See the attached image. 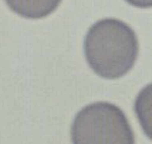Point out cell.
I'll use <instances>...</instances> for the list:
<instances>
[{"label": "cell", "instance_id": "obj_1", "mask_svg": "<svg viewBox=\"0 0 152 144\" xmlns=\"http://www.w3.org/2000/svg\"><path fill=\"white\" fill-rule=\"evenodd\" d=\"M88 66L105 79H117L129 73L138 55V40L126 23L107 18L88 29L84 41Z\"/></svg>", "mask_w": 152, "mask_h": 144}, {"label": "cell", "instance_id": "obj_2", "mask_svg": "<svg viewBox=\"0 0 152 144\" xmlns=\"http://www.w3.org/2000/svg\"><path fill=\"white\" fill-rule=\"evenodd\" d=\"M72 144H135L125 113L109 102L86 105L71 124Z\"/></svg>", "mask_w": 152, "mask_h": 144}, {"label": "cell", "instance_id": "obj_3", "mask_svg": "<svg viewBox=\"0 0 152 144\" xmlns=\"http://www.w3.org/2000/svg\"><path fill=\"white\" fill-rule=\"evenodd\" d=\"M18 15L28 19H41L58 8L61 0H5Z\"/></svg>", "mask_w": 152, "mask_h": 144}, {"label": "cell", "instance_id": "obj_4", "mask_svg": "<svg viewBox=\"0 0 152 144\" xmlns=\"http://www.w3.org/2000/svg\"><path fill=\"white\" fill-rule=\"evenodd\" d=\"M126 1L137 8H151L152 5V0H126Z\"/></svg>", "mask_w": 152, "mask_h": 144}]
</instances>
